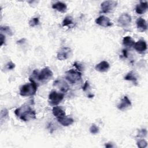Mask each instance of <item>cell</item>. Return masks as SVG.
<instances>
[{"label":"cell","mask_w":148,"mask_h":148,"mask_svg":"<svg viewBox=\"0 0 148 148\" xmlns=\"http://www.w3.org/2000/svg\"><path fill=\"white\" fill-rule=\"evenodd\" d=\"M14 114L21 120L27 121L36 119V113L29 105L24 104L14 110Z\"/></svg>","instance_id":"obj_1"},{"label":"cell","mask_w":148,"mask_h":148,"mask_svg":"<svg viewBox=\"0 0 148 148\" xmlns=\"http://www.w3.org/2000/svg\"><path fill=\"white\" fill-rule=\"evenodd\" d=\"M135 41L131 38V36H127L124 37L123 39V45L126 47H131L134 46Z\"/></svg>","instance_id":"obj_19"},{"label":"cell","mask_w":148,"mask_h":148,"mask_svg":"<svg viewBox=\"0 0 148 148\" xmlns=\"http://www.w3.org/2000/svg\"><path fill=\"white\" fill-rule=\"evenodd\" d=\"M112 143H107L106 144H105V147H113V146L112 145V144H111Z\"/></svg>","instance_id":"obj_32"},{"label":"cell","mask_w":148,"mask_h":148,"mask_svg":"<svg viewBox=\"0 0 148 148\" xmlns=\"http://www.w3.org/2000/svg\"><path fill=\"white\" fill-rule=\"evenodd\" d=\"M8 116V112L7 110V109H4L3 110H1V119H2V118L3 117H6Z\"/></svg>","instance_id":"obj_29"},{"label":"cell","mask_w":148,"mask_h":148,"mask_svg":"<svg viewBox=\"0 0 148 148\" xmlns=\"http://www.w3.org/2000/svg\"><path fill=\"white\" fill-rule=\"evenodd\" d=\"M29 80L30 83L23 85L20 89V94L23 97H29L35 94L38 85L36 82L33 79V78L29 77Z\"/></svg>","instance_id":"obj_2"},{"label":"cell","mask_w":148,"mask_h":148,"mask_svg":"<svg viewBox=\"0 0 148 148\" xmlns=\"http://www.w3.org/2000/svg\"><path fill=\"white\" fill-rule=\"evenodd\" d=\"M147 9V2L141 1L135 7V11L138 14H142L146 12Z\"/></svg>","instance_id":"obj_17"},{"label":"cell","mask_w":148,"mask_h":148,"mask_svg":"<svg viewBox=\"0 0 148 148\" xmlns=\"http://www.w3.org/2000/svg\"><path fill=\"white\" fill-rule=\"evenodd\" d=\"M136 27L138 29L140 32H143L147 30V23L145 19L142 17H139L136 20Z\"/></svg>","instance_id":"obj_14"},{"label":"cell","mask_w":148,"mask_h":148,"mask_svg":"<svg viewBox=\"0 0 148 148\" xmlns=\"http://www.w3.org/2000/svg\"><path fill=\"white\" fill-rule=\"evenodd\" d=\"M52 8L61 13H65L67 10V6L66 4L60 1L53 4Z\"/></svg>","instance_id":"obj_18"},{"label":"cell","mask_w":148,"mask_h":148,"mask_svg":"<svg viewBox=\"0 0 148 148\" xmlns=\"http://www.w3.org/2000/svg\"><path fill=\"white\" fill-rule=\"evenodd\" d=\"M71 49L68 47H62L57 53V58L59 60H65L68 59L71 55Z\"/></svg>","instance_id":"obj_7"},{"label":"cell","mask_w":148,"mask_h":148,"mask_svg":"<svg viewBox=\"0 0 148 148\" xmlns=\"http://www.w3.org/2000/svg\"><path fill=\"white\" fill-rule=\"evenodd\" d=\"M53 86L57 87L62 92H66L69 90V85L63 80H56L53 82Z\"/></svg>","instance_id":"obj_10"},{"label":"cell","mask_w":148,"mask_h":148,"mask_svg":"<svg viewBox=\"0 0 148 148\" xmlns=\"http://www.w3.org/2000/svg\"><path fill=\"white\" fill-rule=\"evenodd\" d=\"M73 66H75V68L77 69V70L79 72L82 71L83 70V67H82V65L79 64V62H75L74 64H73Z\"/></svg>","instance_id":"obj_27"},{"label":"cell","mask_w":148,"mask_h":148,"mask_svg":"<svg viewBox=\"0 0 148 148\" xmlns=\"http://www.w3.org/2000/svg\"><path fill=\"white\" fill-rule=\"evenodd\" d=\"M33 75L38 79V80L42 82H46L49 81L53 75V72L48 67L43 68L39 72L35 69L33 71Z\"/></svg>","instance_id":"obj_3"},{"label":"cell","mask_w":148,"mask_h":148,"mask_svg":"<svg viewBox=\"0 0 148 148\" xmlns=\"http://www.w3.org/2000/svg\"><path fill=\"white\" fill-rule=\"evenodd\" d=\"M57 121L63 126H69L71 124H72L74 122V120L73 119L71 118V117H67L66 115L64 116L58 118L57 119Z\"/></svg>","instance_id":"obj_16"},{"label":"cell","mask_w":148,"mask_h":148,"mask_svg":"<svg viewBox=\"0 0 148 148\" xmlns=\"http://www.w3.org/2000/svg\"><path fill=\"white\" fill-rule=\"evenodd\" d=\"M124 80L132 81L135 84L137 83V78H136L134 71H131V72H128L126 75V76L124 77Z\"/></svg>","instance_id":"obj_20"},{"label":"cell","mask_w":148,"mask_h":148,"mask_svg":"<svg viewBox=\"0 0 148 148\" xmlns=\"http://www.w3.org/2000/svg\"><path fill=\"white\" fill-rule=\"evenodd\" d=\"M29 26L34 27L39 24V17H34L32 18L28 22Z\"/></svg>","instance_id":"obj_23"},{"label":"cell","mask_w":148,"mask_h":148,"mask_svg":"<svg viewBox=\"0 0 148 148\" xmlns=\"http://www.w3.org/2000/svg\"><path fill=\"white\" fill-rule=\"evenodd\" d=\"M0 36H1V46H2L5 42V36L2 33L1 34Z\"/></svg>","instance_id":"obj_31"},{"label":"cell","mask_w":148,"mask_h":148,"mask_svg":"<svg viewBox=\"0 0 148 148\" xmlns=\"http://www.w3.org/2000/svg\"><path fill=\"white\" fill-rule=\"evenodd\" d=\"M64 98L62 93L58 92L56 91H51L49 95V103L52 106H56L60 103Z\"/></svg>","instance_id":"obj_5"},{"label":"cell","mask_w":148,"mask_h":148,"mask_svg":"<svg viewBox=\"0 0 148 148\" xmlns=\"http://www.w3.org/2000/svg\"><path fill=\"white\" fill-rule=\"evenodd\" d=\"M147 130L145 128H142L140 130L138 131V135H137V136L138 137H139V138H144L147 135Z\"/></svg>","instance_id":"obj_26"},{"label":"cell","mask_w":148,"mask_h":148,"mask_svg":"<svg viewBox=\"0 0 148 148\" xmlns=\"http://www.w3.org/2000/svg\"><path fill=\"white\" fill-rule=\"evenodd\" d=\"M89 130H90V132L92 134H98V133L99 132V131L98 127H97V126L95 124H92L91 125V127H90Z\"/></svg>","instance_id":"obj_24"},{"label":"cell","mask_w":148,"mask_h":148,"mask_svg":"<svg viewBox=\"0 0 148 148\" xmlns=\"http://www.w3.org/2000/svg\"><path fill=\"white\" fill-rule=\"evenodd\" d=\"M110 68L109 64L106 61H102L97 64L95 66L96 71L99 72H105L108 71Z\"/></svg>","instance_id":"obj_13"},{"label":"cell","mask_w":148,"mask_h":148,"mask_svg":"<svg viewBox=\"0 0 148 148\" xmlns=\"http://www.w3.org/2000/svg\"><path fill=\"white\" fill-rule=\"evenodd\" d=\"M52 113L53 115L57 118H60L61 117L64 116H65V110L62 109V107L59 106H54L53 109H52Z\"/></svg>","instance_id":"obj_15"},{"label":"cell","mask_w":148,"mask_h":148,"mask_svg":"<svg viewBox=\"0 0 148 148\" xmlns=\"http://www.w3.org/2000/svg\"><path fill=\"white\" fill-rule=\"evenodd\" d=\"M131 106V101L127 96H124L121 100V102L117 105V108L120 110H124Z\"/></svg>","instance_id":"obj_12"},{"label":"cell","mask_w":148,"mask_h":148,"mask_svg":"<svg viewBox=\"0 0 148 148\" xmlns=\"http://www.w3.org/2000/svg\"><path fill=\"white\" fill-rule=\"evenodd\" d=\"M15 68V64L14 63H13L12 62H9L7 64H6V68L8 70H12L13 69H14Z\"/></svg>","instance_id":"obj_28"},{"label":"cell","mask_w":148,"mask_h":148,"mask_svg":"<svg viewBox=\"0 0 148 148\" xmlns=\"http://www.w3.org/2000/svg\"><path fill=\"white\" fill-rule=\"evenodd\" d=\"M131 17L128 13L122 14L118 19V23L122 27H127L130 25L131 22Z\"/></svg>","instance_id":"obj_8"},{"label":"cell","mask_w":148,"mask_h":148,"mask_svg":"<svg viewBox=\"0 0 148 148\" xmlns=\"http://www.w3.org/2000/svg\"><path fill=\"white\" fill-rule=\"evenodd\" d=\"M133 47H134L136 51L140 53L145 51L147 49L146 43L144 40L142 39L139 40L138 42H135V44Z\"/></svg>","instance_id":"obj_11"},{"label":"cell","mask_w":148,"mask_h":148,"mask_svg":"<svg viewBox=\"0 0 148 148\" xmlns=\"http://www.w3.org/2000/svg\"><path fill=\"white\" fill-rule=\"evenodd\" d=\"M89 87H90L89 83H88V82L87 80V81L85 82L84 84L83 85V87H82V89H83V90L84 91H86L88 88Z\"/></svg>","instance_id":"obj_30"},{"label":"cell","mask_w":148,"mask_h":148,"mask_svg":"<svg viewBox=\"0 0 148 148\" xmlns=\"http://www.w3.org/2000/svg\"><path fill=\"white\" fill-rule=\"evenodd\" d=\"M65 79L71 83L75 84L82 79V73L73 69L65 72Z\"/></svg>","instance_id":"obj_4"},{"label":"cell","mask_w":148,"mask_h":148,"mask_svg":"<svg viewBox=\"0 0 148 148\" xmlns=\"http://www.w3.org/2000/svg\"><path fill=\"white\" fill-rule=\"evenodd\" d=\"M137 146L139 148H145L147 146V143L145 139H140L137 142Z\"/></svg>","instance_id":"obj_25"},{"label":"cell","mask_w":148,"mask_h":148,"mask_svg":"<svg viewBox=\"0 0 148 148\" xmlns=\"http://www.w3.org/2000/svg\"><path fill=\"white\" fill-rule=\"evenodd\" d=\"M1 33L2 32H5V34H8V35H10V36H12L13 35V32L12 31V29H10V28L9 27H8V26H1Z\"/></svg>","instance_id":"obj_22"},{"label":"cell","mask_w":148,"mask_h":148,"mask_svg":"<svg viewBox=\"0 0 148 148\" xmlns=\"http://www.w3.org/2000/svg\"><path fill=\"white\" fill-rule=\"evenodd\" d=\"M73 24V18L71 16H66L65 18H64V20L62 23V27H66L69 26L70 25H72Z\"/></svg>","instance_id":"obj_21"},{"label":"cell","mask_w":148,"mask_h":148,"mask_svg":"<svg viewBox=\"0 0 148 148\" xmlns=\"http://www.w3.org/2000/svg\"><path fill=\"white\" fill-rule=\"evenodd\" d=\"M117 5V1H105L101 3V12L107 13L113 10Z\"/></svg>","instance_id":"obj_6"},{"label":"cell","mask_w":148,"mask_h":148,"mask_svg":"<svg viewBox=\"0 0 148 148\" xmlns=\"http://www.w3.org/2000/svg\"><path fill=\"white\" fill-rule=\"evenodd\" d=\"M95 23L103 27H108L112 25V23L110 21V19L105 16H100L97 18L95 19Z\"/></svg>","instance_id":"obj_9"}]
</instances>
